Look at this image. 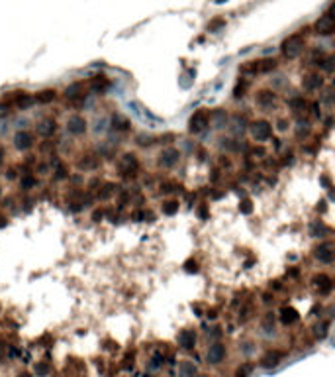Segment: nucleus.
Wrapping results in <instances>:
<instances>
[{"label":"nucleus","instance_id":"32","mask_svg":"<svg viewBox=\"0 0 335 377\" xmlns=\"http://www.w3.org/2000/svg\"><path fill=\"white\" fill-rule=\"evenodd\" d=\"M324 69H328V71H334V69H335V55H332V57H328V59H326V63H324Z\"/></svg>","mask_w":335,"mask_h":377},{"label":"nucleus","instance_id":"25","mask_svg":"<svg viewBox=\"0 0 335 377\" xmlns=\"http://www.w3.org/2000/svg\"><path fill=\"white\" fill-rule=\"evenodd\" d=\"M320 85H322V79H320V77H316V75H310V77H306V79H304V87H306V89H310V91H312V89H318Z\"/></svg>","mask_w":335,"mask_h":377},{"label":"nucleus","instance_id":"26","mask_svg":"<svg viewBox=\"0 0 335 377\" xmlns=\"http://www.w3.org/2000/svg\"><path fill=\"white\" fill-rule=\"evenodd\" d=\"M163 212H165L167 216L176 214V212H178V202H176V200H167V202H163Z\"/></svg>","mask_w":335,"mask_h":377},{"label":"nucleus","instance_id":"5","mask_svg":"<svg viewBox=\"0 0 335 377\" xmlns=\"http://www.w3.org/2000/svg\"><path fill=\"white\" fill-rule=\"evenodd\" d=\"M316 31L322 35H332L335 33V16L334 14H324L318 22H316Z\"/></svg>","mask_w":335,"mask_h":377},{"label":"nucleus","instance_id":"33","mask_svg":"<svg viewBox=\"0 0 335 377\" xmlns=\"http://www.w3.org/2000/svg\"><path fill=\"white\" fill-rule=\"evenodd\" d=\"M33 183H35V181H33V177H29V175H28V177H24V181H22V188L33 187Z\"/></svg>","mask_w":335,"mask_h":377},{"label":"nucleus","instance_id":"12","mask_svg":"<svg viewBox=\"0 0 335 377\" xmlns=\"http://www.w3.org/2000/svg\"><path fill=\"white\" fill-rule=\"evenodd\" d=\"M316 257L320 259V261H324V263H332L335 259V248L332 244H324V246H320L318 250H316Z\"/></svg>","mask_w":335,"mask_h":377},{"label":"nucleus","instance_id":"8","mask_svg":"<svg viewBox=\"0 0 335 377\" xmlns=\"http://www.w3.org/2000/svg\"><path fill=\"white\" fill-rule=\"evenodd\" d=\"M178 157H180V154H178V150H174V148H167V150H163L161 154H159V165L161 167H172V165H176L178 163Z\"/></svg>","mask_w":335,"mask_h":377},{"label":"nucleus","instance_id":"34","mask_svg":"<svg viewBox=\"0 0 335 377\" xmlns=\"http://www.w3.org/2000/svg\"><path fill=\"white\" fill-rule=\"evenodd\" d=\"M65 177H67V169H65V167H59V169H57L55 179H65Z\"/></svg>","mask_w":335,"mask_h":377},{"label":"nucleus","instance_id":"40","mask_svg":"<svg viewBox=\"0 0 335 377\" xmlns=\"http://www.w3.org/2000/svg\"><path fill=\"white\" fill-rule=\"evenodd\" d=\"M0 161H2V152H0Z\"/></svg>","mask_w":335,"mask_h":377},{"label":"nucleus","instance_id":"2","mask_svg":"<svg viewBox=\"0 0 335 377\" xmlns=\"http://www.w3.org/2000/svg\"><path fill=\"white\" fill-rule=\"evenodd\" d=\"M277 67V61L275 59H257V61H249L247 65L241 67L243 73H249V75H259V73H269Z\"/></svg>","mask_w":335,"mask_h":377},{"label":"nucleus","instance_id":"29","mask_svg":"<svg viewBox=\"0 0 335 377\" xmlns=\"http://www.w3.org/2000/svg\"><path fill=\"white\" fill-rule=\"evenodd\" d=\"M239 208H241V212H243V214H249V212L253 210L251 200H249V198H243V200H241V204H239Z\"/></svg>","mask_w":335,"mask_h":377},{"label":"nucleus","instance_id":"10","mask_svg":"<svg viewBox=\"0 0 335 377\" xmlns=\"http://www.w3.org/2000/svg\"><path fill=\"white\" fill-rule=\"evenodd\" d=\"M67 128H69V132H71L73 136H83V134L86 132V120H84L83 116L75 114V116H71V118H69Z\"/></svg>","mask_w":335,"mask_h":377},{"label":"nucleus","instance_id":"37","mask_svg":"<svg viewBox=\"0 0 335 377\" xmlns=\"http://www.w3.org/2000/svg\"><path fill=\"white\" fill-rule=\"evenodd\" d=\"M10 110H8V106L6 104H0V116H6Z\"/></svg>","mask_w":335,"mask_h":377},{"label":"nucleus","instance_id":"7","mask_svg":"<svg viewBox=\"0 0 335 377\" xmlns=\"http://www.w3.org/2000/svg\"><path fill=\"white\" fill-rule=\"evenodd\" d=\"M138 167H140V163H138V157H136L134 154L122 156V159H120V171H122V175H134V173L138 171Z\"/></svg>","mask_w":335,"mask_h":377},{"label":"nucleus","instance_id":"11","mask_svg":"<svg viewBox=\"0 0 335 377\" xmlns=\"http://www.w3.org/2000/svg\"><path fill=\"white\" fill-rule=\"evenodd\" d=\"M206 358H208V362L214 364V366L220 364V362H223V358H225V348H223V344H212Z\"/></svg>","mask_w":335,"mask_h":377},{"label":"nucleus","instance_id":"22","mask_svg":"<svg viewBox=\"0 0 335 377\" xmlns=\"http://www.w3.org/2000/svg\"><path fill=\"white\" fill-rule=\"evenodd\" d=\"M55 96H57V93H55L53 89H45V91H39V93L35 94V100H37L39 104H49L51 100H55Z\"/></svg>","mask_w":335,"mask_h":377},{"label":"nucleus","instance_id":"31","mask_svg":"<svg viewBox=\"0 0 335 377\" xmlns=\"http://www.w3.org/2000/svg\"><path fill=\"white\" fill-rule=\"evenodd\" d=\"M253 372V366H249V364H245L243 368H239L237 370V377H247L249 374Z\"/></svg>","mask_w":335,"mask_h":377},{"label":"nucleus","instance_id":"1","mask_svg":"<svg viewBox=\"0 0 335 377\" xmlns=\"http://www.w3.org/2000/svg\"><path fill=\"white\" fill-rule=\"evenodd\" d=\"M304 45H306V41H304V37L300 35V33H294V35H290V37H286L284 41H282V55L284 57H288V59H294V57H298L302 51H304Z\"/></svg>","mask_w":335,"mask_h":377},{"label":"nucleus","instance_id":"18","mask_svg":"<svg viewBox=\"0 0 335 377\" xmlns=\"http://www.w3.org/2000/svg\"><path fill=\"white\" fill-rule=\"evenodd\" d=\"M77 165H79V169H83V171H92V169L98 167V159H96L94 156H83Z\"/></svg>","mask_w":335,"mask_h":377},{"label":"nucleus","instance_id":"38","mask_svg":"<svg viewBox=\"0 0 335 377\" xmlns=\"http://www.w3.org/2000/svg\"><path fill=\"white\" fill-rule=\"evenodd\" d=\"M18 377H33V376H31V374H20Z\"/></svg>","mask_w":335,"mask_h":377},{"label":"nucleus","instance_id":"30","mask_svg":"<svg viewBox=\"0 0 335 377\" xmlns=\"http://www.w3.org/2000/svg\"><path fill=\"white\" fill-rule=\"evenodd\" d=\"M326 334H328V324L322 322V324L316 328V338H326Z\"/></svg>","mask_w":335,"mask_h":377},{"label":"nucleus","instance_id":"19","mask_svg":"<svg viewBox=\"0 0 335 377\" xmlns=\"http://www.w3.org/2000/svg\"><path fill=\"white\" fill-rule=\"evenodd\" d=\"M108 87H110V81L106 79V77H94L92 81H90V89L94 91V93H106L108 91Z\"/></svg>","mask_w":335,"mask_h":377},{"label":"nucleus","instance_id":"14","mask_svg":"<svg viewBox=\"0 0 335 377\" xmlns=\"http://www.w3.org/2000/svg\"><path fill=\"white\" fill-rule=\"evenodd\" d=\"M33 100H35V96H29L28 93H16V94H14V98H12L14 106H16V108H20V110L29 108V106L33 104Z\"/></svg>","mask_w":335,"mask_h":377},{"label":"nucleus","instance_id":"20","mask_svg":"<svg viewBox=\"0 0 335 377\" xmlns=\"http://www.w3.org/2000/svg\"><path fill=\"white\" fill-rule=\"evenodd\" d=\"M314 283H316V287L320 289V293H330V291L334 289V281H332L328 275H318V277L314 279Z\"/></svg>","mask_w":335,"mask_h":377},{"label":"nucleus","instance_id":"17","mask_svg":"<svg viewBox=\"0 0 335 377\" xmlns=\"http://www.w3.org/2000/svg\"><path fill=\"white\" fill-rule=\"evenodd\" d=\"M282 360V352H267L263 358H261V366L263 368H275L279 362Z\"/></svg>","mask_w":335,"mask_h":377},{"label":"nucleus","instance_id":"39","mask_svg":"<svg viewBox=\"0 0 335 377\" xmlns=\"http://www.w3.org/2000/svg\"><path fill=\"white\" fill-rule=\"evenodd\" d=\"M332 14L335 16V2H334V6H332Z\"/></svg>","mask_w":335,"mask_h":377},{"label":"nucleus","instance_id":"27","mask_svg":"<svg viewBox=\"0 0 335 377\" xmlns=\"http://www.w3.org/2000/svg\"><path fill=\"white\" fill-rule=\"evenodd\" d=\"M112 192H114V185H112V183H108V185H102V190H100V194H98V196H100V198H108Z\"/></svg>","mask_w":335,"mask_h":377},{"label":"nucleus","instance_id":"13","mask_svg":"<svg viewBox=\"0 0 335 377\" xmlns=\"http://www.w3.org/2000/svg\"><path fill=\"white\" fill-rule=\"evenodd\" d=\"M55 130H57V124H55L53 118H45V120H41V122L37 124V132H39V136H43V138H51V136L55 134Z\"/></svg>","mask_w":335,"mask_h":377},{"label":"nucleus","instance_id":"36","mask_svg":"<svg viewBox=\"0 0 335 377\" xmlns=\"http://www.w3.org/2000/svg\"><path fill=\"white\" fill-rule=\"evenodd\" d=\"M220 26H223V20H216V22L210 26V30H216V28H220Z\"/></svg>","mask_w":335,"mask_h":377},{"label":"nucleus","instance_id":"28","mask_svg":"<svg viewBox=\"0 0 335 377\" xmlns=\"http://www.w3.org/2000/svg\"><path fill=\"white\" fill-rule=\"evenodd\" d=\"M35 374L39 377H45L49 374V366H47V364H37V366H35Z\"/></svg>","mask_w":335,"mask_h":377},{"label":"nucleus","instance_id":"23","mask_svg":"<svg viewBox=\"0 0 335 377\" xmlns=\"http://www.w3.org/2000/svg\"><path fill=\"white\" fill-rule=\"evenodd\" d=\"M275 102V93H271V91H261L259 94H257V104H261V106H271Z\"/></svg>","mask_w":335,"mask_h":377},{"label":"nucleus","instance_id":"16","mask_svg":"<svg viewBox=\"0 0 335 377\" xmlns=\"http://www.w3.org/2000/svg\"><path fill=\"white\" fill-rule=\"evenodd\" d=\"M298 318H300V314H298V311L292 309V307H284V309L280 311V320H282V324H286V326L298 322Z\"/></svg>","mask_w":335,"mask_h":377},{"label":"nucleus","instance_id":"3","mask_svg":"<svg viewBox=\"0 0 335 377\" xmlns=\"http://www.w3.org/2000/svg\"><path fill=\"white\" fill-rule=\"evenodd\" d=\"M208 122H210V112H208L206 108L196 110V112L190 116V120H188V130H190V134H200L202 130H206Z\"/></svg>","mask_w":335,"mask_h":377},{"label":"nucleus","instance_id":"15","mask_svg":"<svg viewBox=\"0 0 335 377\" xmlns=\"http://www.w3.org/2000/svg\"><path fill=\"white\" fill-rule=\"evenodd\" d=\"M196 344V334L192 330H182L178 334V346L184 348V350H192Z\"/></svg>","mask_w":335,"mask_h":377},{"label":"nucleus","instance_id":"4","mask_svg":"<svg viewBox=\"0 0 335 377\" xmlns=\"http://www.w3.org/2000/svg\"><path fill=\"white\" fill-rule=\"evenodd\" d=\"M251 136L257 142H267L273 136V126L267 120H257L251 124Z\"/></svg>","mask_w":335,"mask_h":377},{"label":"nucleus","instance_id":"21","mask_svg":"<svg viewBox=\"0 0 335 377\" xmlns=\"http://www.w3.org/2000/svg\"><path fill=\"white\" fill-rule=\"evenodd\" d=\"M178 377H196V366L192 362H180L178 364Z\"/></svg>","mask_w":335,"mask_h":377},{"label":"nucleus","instance_id":"24","mask_svg":"<svg viewBox=\"0 0 335 377\" xmlns=\"http://www.w3.org/2000/svg\"><path fill=\"white\" fill-rule=\"evenodd\" d=\"M112 126H114L116 130H128V128H130V120H128L126 116H122V114H116V116L112 118Z\"/></svg>","mask_w":335,"mask_h":377},{"label":"nucleus","instance_id":"6","mask_svg":"<svg viewBox=\"0 0 335 377\" xmlns=\"http://www.w3.org/2000/svg\"><path fill=\"white\" fill-rule=\"evenodd\" d=\"M84 96H86L84 83H73V85H69L65 89V98L71 100V102H81Z\"/></svg>","mask_w":335,"mask_h":377},{"label":"nucleus","instance_id":"9","mask_svg":"<svg viewBox=\"0 0 335 377\" xmlns=\"http://www.w3.org/2000/svg\"><path fill=\"white\" fill-rule=\"evenodd\" d=\"M31 146H33V136H31L29 132L20 130V132L14 136V148H16V150L26 152V150H29Z\"/></svg>","mask_w":335,"mask_h":377},{"label":"nucleus","instance_id":"35","mask_svg":"<svg viewBox=\"0 0 335 377\" xmlns=\"http://www.w3.org/2000/svg\"><path fill=\"white\" fill-rule=\"evenodd\" d=\"M198 216H200V218H206V216H208V210H206V206H204V204H202V206H198Z\"/></svg>","mask_w":335,"mask_h":377}]
</instances>
